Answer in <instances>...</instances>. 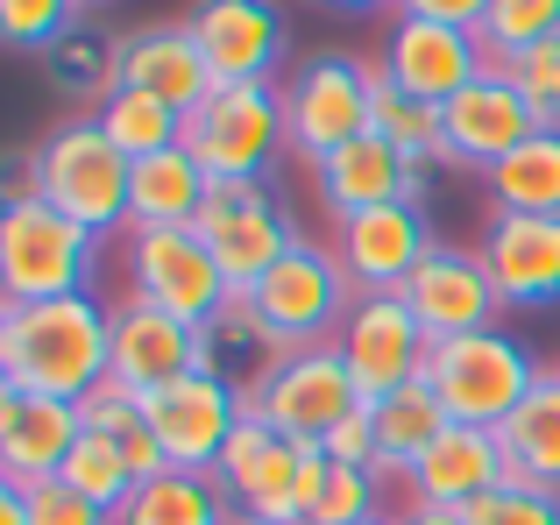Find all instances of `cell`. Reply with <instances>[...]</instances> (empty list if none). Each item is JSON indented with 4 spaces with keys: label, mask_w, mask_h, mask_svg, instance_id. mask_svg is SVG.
<instances>
[{
    "label": "cell",
    "mask_w": 560,
    "mask_h": 525,
    "mask_svg": "<svg viewBox=\"0 0 560 525\" xmlns=\"http://www.w3.org/2000/svg\"><path fill=\"white\" fill-rule=\"evenodd\" d=\"M107 376H114V305H100V291L0 305V384L85 405Z\"/></svg>",
    "instance_id": "obj_1"
},
{
    "label": "cell",
    "mask_w": 560,
    "mask_h": 525,
    "mask_svg": "<svg viewBox=\"0 0 560 525\" xmlns=\"http://www.w3.org/2000/svg\"><path fill=\"white\" fill-rule=\"evenodd\" d=\"M14 178L65 221L93 228V235H128V178H136V164L114 150L100 114H65L57 128H43Z\"/></svg>",
    "instance_id": "obj_2"
},
{
    "label": "cell",
    "mask_w": 560,
    "mask_h": 525,
    "mask_svg": "<svg viewBox=\"0 0 560 525\" xmlns=\"http://www.w3.org/2000/svg\"><path fill=\"white\" fill-rule=\"evenodd\" d=\"M107 235L65 221L57 207H43L22 178H14L8 207H0V299L36 305V299H85L100 284V256Z\"/></svg>",
    "instance_id": "obj_3"
},
{
    "label": "cell",
    "mask_w": 560,
    "mask_h": 525,
    "mask_svg": "<svg viewBox=\"0 0 560 525\" xmlns=\"http://www.w3.org/2000/svg\"><path fill=\"white\" fill-rule=\"evenodd\" d=\"M220 490L234 498V512L256 525H305L327 483V447L319 441H291V433L262 427L256 412L234 427L228 455H220Z\"/></svg>",
    "instance_id": "obj_4"
},
{
    "label": "cell",
    "mask_w": 560,
    "mask_h": 525,
    "mask_svg": "<svg viewBox=\"0 0 560 525\" xmlns=\"http://www.w3.org/2000/svg\"><path fill=\"white\" fill-rule=\"evenodd\" d=\"M553 370H539V355L504 327H482V334H462V341H433L425 355V384L440 390L454 427H504Z\"/></svg>",
    "instance_id": "obj_5"
},
{
    "label": "cell",
    "mask_w": 560,
    "mask_h": 525,
    "mask_svg": "<svg viewBox=\"0 0 560 525\" xmlns=\"http://www.w3.org/2000/svg\"><path fill=\"white\" fill-rule=\"evenodd\" d=\"M185 150L199 156V171L213 185H228V178L270 185V171L291 150L284 85H213V100L185 114Z\"/></svg>",
    "instance_id": "obj_6"
},
{
    "label": "cell",
    "mask_w": 560,
    "mask_h": 525,
    "mask_svg": "<svg viewBox=\"0 0 560 525\" xmlns=\"http://www.w3.org/2000/svg\"><path fill=\"white\" fill-rule=\"evenodd\" d=\"M376 93L383 71L355 50H313L299 71L284 79V128H291V156L319 164L341 142L370 136L376 128Z\"/></svg>",
    "instance_id": "obj_7"
},
{
    "label": "cell",
    "mask_w": 560,
    "mask_h": 525,
    "mask_svg": "<svg viewBox=\"0 0 560 525\" xmlns=\"http://www.w3.org/2000/svg\"><path fill=\"white\" fill-rule=\"evenodd\" d=\"M242 305H248V319L262 327V341H270L277 355H299V348L341 341V319H348V305H355V284H348V270H341L334 249L299 242Z\"/></svg>",
    "instance_id": "obj_8"
},
{
    "label": "cell",
    "mask_w": 560,
    "mask_h": 525,
    "mask_svg": "<svg viewBox=\"0 0 560 525\" xmlns=\"http://www.w3.org/2000/svg\"><path fill=\"white\" fill-rule=\"evenodd\" d=\"M121 262H128V299L156 305V313L185 319V327H206V319H220L234 305L220 256L199 228H128Z\"/></svg>",
    "instance_id": "obj_9"
},
{
    "label": "cell",
    "mask_w": 560,
    "mask_h": 525,
    "mask_svg": "<svg viewBox=\"0 0 560 525\" xmlns=\"http://www.w3.org/2000/svg\"><path fill=\"white\" fill-rule=\"evenodd\" d=\"M362 384L355 370H348L341 348H299V355H277L270 376H262L256 390H248V412L262 419V427L291 433V441H327L334 427H341L348 412H362Z\"/></svg>",
    "instance_id": "obj_10"
},
{
    "label": "cell",
    "mask_w": 560,
    "mask_h": 525,
    "mask_svg": "<svg viewBox=\"0 0 560 525\" xmlns=\"http://www.w3.org/2000/svg\"><path fill=\"white\" fill-rule=\"evenodd\" d=\"M199 235L213 242L220 277H228L234 299H248V291H256L262 277H270L277 262L305 242L299 228H291V213L270 199V185H242V178H228V185H213V192H206Z\"/></svg>",
    "instance_id": "obj_11"
},
{
    "label": "cell",
    "mask_w": 560,
    "mask_h": 525,
    "mask_svg": "<svg viewBox=\"0 0 560 525\" xmlns=\"http://www.w3.org/2000/svg\"><path fill=\"white\" fill-rule=\"evenodd\" d=\"M142 412H150V433L171 455V469L213 476L220 455H228V441H234V427L248 419V390H234L228 376L191 370L164 390H142Z\"/></svg>",
    "instance_id": "obj_12"
},
{
    "label": "cell",
    "mask_w": 560,
    "mask_h": 525,
    "mask_svg": "<svg viewBox=\"0 0 560 525\" xmlns=\"http://www.w3.org/2000/svg\"><path fill=\"white\" fill-rule=\"evenodd\" d=\"M533 136H539L533 100L518 93L511 71L490 65L468 93H454L447 107H440V171H482V178H490V171Z\"/></svg>",
    "instance_id": "obj_13"
},
{
    "label": "cell",
    "mask_w": 560,
    "mask_h": 525,
    "mask_svg": "<svg viewBox=\"0 0 560 525\" xmlns=\"http://www.w3.org/2000/svg\"><path fill=\"white\" fill-rule=\"evenodd\" d=\"M383 85L405 100H425V107H447L454 93L490 71V50H482L476 28H447V22H411V14H390L383 28V57H376Z\"/></svg>",
    "instance_id": "obj_14"
},
{
    "label": "cell",
    "mask_w": 560,
    "mask_h": 525,
    "mask_svg": "<svg viewBox=\"0 0 560 525\" xmlns=\"http://www.w3.org/2000/svg\"><path fill=\"white\" fill-rule=\"evenodd\" d=\"M185 28L199 36L220 85H277L291 57V28L277 0H191Z\"/></svg>",
    "instance_id": "obj_15"
},
{
    "label": "cell",
    "mask_w": 560,
    "mask_h": 525,
    "mask_svg": "<svg viewBox=\"0 0 560 525\" xmlns=\"http://www.w3.org/2000/svg\"><path fill=\"white\" fill-rule=\"evenodd\" d=\"M355 370L362 398H383L397 384H419L425 355H433V334L419 327V313L405 305V291H376V299H355L341 319V341H334Z\"/></svg>",
    "instance_id": "obj_16"
},
{
    "label": "cell",
    "mask_w": 560,
    "mask_h": 525,
    "mask_svg": "<svg viewBox=\"0 0 560 525\" xmlns=\"http://www.w3.org/2000/svg\"><path fill=\"white\" fill-rule=\"evenodd\" d=\"M433 221H425L419 199H390V207H370L355 221L334 228V256H341L355 299H376V291H405L411 270L433 256Z\"/></svg>",
    "instance_id": "obj_17"
},
{
    "label": "cell",
    "mask_w": 560,
    "mask_h": 525,
    "mask_svg": "<svg viewBox=\"0 0 560 525\" xmlns=\"http://www.w3.org/2000/svg\"><path fill=\"white\" fill-rule=\"evenodd\" d=\"M476 256L490 270L504 313H547V305H560V221L553 213H490Z\"/></svg>",
    "instance_id": "obj_18"
},
{
    "label": "cell",
    "mask_w": 560,
    "mask_h": 525,
    "mask_svg": "<svg viewBox=\"0 0 560 525\" xmlns=\"http://www.w3.org/2000/svg\"><path fill=\"white\" fill-rule=\"evenodd\" d=\"M405 305L419 313V327L433 334V341L482 334V327H497V313H504L482 256L462 249V242H433V256H425L419 270H411V284H405Z\"/></svg>",
    "instance_id": "obj_19"
},
{
    "label": "cell",
    "mask_w": 560,
    "mask_h": 525,
    "mask_svg": "<svg viewBox=\"0 0 560 525\" xmlns=\"http://www.w3.org/2000/svg\"><path fill=\"white\" fill-rule=\"evenodd\" d=\"M85 441V412L71 398H36V390L0 384V476L8 483H57L71 447Z\"/></svg>",
    "instance_id": "obj_20"
},
{
    "label": "cell",
    "mask_w": 560,
    "mask_h": 525,
    "mask_svg": "<svg viewBox=\"0 0 560 525\" xmlns=\"http://www.w3.org/2000/svg\"><path fill=\"white\" fill-rule=\"evenodd\" d=\"M313 192H319V207H327V221L341 228V221H355V213H370V207H390V199H419L425 207V171H411L405 156L370 128V136L341 142L334 156H319Z\"/></svg>",
    "instance_id": "obj_21"
},
{
    "label": "cell",
    "mask_w": 560,
    "mask_h": 525,
    "mask_svg": "<svg viewBox=\"0 0 560 525\" xmlns=\"http://www.w3.org/2000/svg\"><path fill=\"white\" fill-rule=\"evenodd\" d=\"M497 483H504V441L490 427H447L405 476L411 504H440V512H468Z\"/></svg>",
    "instance_id": "obj_22"
},
{
    "label": "cell",
    "mask_w": 560,
    "mask_h": 525,
    "mask_svg": "<svg viewBox=\"0 0 560 525\" xmlns=\"http://www.w3.org/2000/svg\"><path fill=\"white\" fill-rule=\"evenodd\" d=\"M121 85H142V93L171 100L178 114L206 107L213 100V65H206L199 36L185 22H150V28H128L121 36Z\"/></svg>",
    "instance_id": "obj_23"
},
{
    "label": "cell",
    "mask_w": 560,
    "mask_h": 525,
    "mask_svg": "<svg viewBox=\"0 0 560 525\" xmlns=\"http://www.w3.org/2000/svg\"><path fill=\"white\" fill-rule=\"evenodd\" d=\"M191 370H199V327H185V319L156 313L142 299L114 305V376L128 390H164Z\"/></svg>",
    "instance_id": "obj_24"
},
{
    "label": "cell",
    "mask_w": 560,
    "mask_h": 525,
    "mask_svg": "<svg viewBox=\"0 0 560 525\" xmlns=\"http://www.w3.org/2000/svg\"><path fill=\"white\" fill-rule=\"evenodd\" d=\"M206 192H213V178L199 171V156L185 142L178 150H156L128 178V228H199Z\"/></svg>",
    "instance_id": "obj_25"
},
{
    "label": "cell",
    "mask_w": 560,
    "mask_h": 525,
    "mask_svg": "<svg viewBox=\"0 0 560 525\" xmlns=\"http://www.w3.org/2000/svg\"><path fill=\"white\" fill-rule=\"evenodd\" d=\"M370 419H376V447H383V462L376 469L383 476H397V483H405L411 476V462L425 455V447L440 441V433L454 427L447 419V405H440V390L425 384H397V390H383V398H370Z\"/></svg>",
    "instance_id": "obj_26"
},
{
    "label": "cell",
    "mask_w": 560,
    "mask_h": 525,
    "mask_svg": "<svg viewBox=\"0 0 560 525\" xmlns=\"http://www.w3.org/2000/svg\"><path fill=\"white\" fill-rule=\"evenodd\" d=\"M497 441H504V483L560 490V376H547V384L497 427Z\"/></svg>",
    "instance_id": "obj_27"
},
{
    "label": "cell",
    "mask_w": 560,
    "mask_h": 525,
    "mask_svg": "<svg viewBox=\"0 0 560 525\" xmlns=\"http://www.w3.org/2000/svg\"><path fill=\"white\" fill-rule=\"evenodd\" d=\"M114 525H242V512L220 490V476L164 469L156 483H136V498L114 512Z\"/></svg>",
    "instance_id": "obj_28"
},
{
    "label": "cell",
    "mask_w": 560,
    "mask_h": 525,
    "mask_svg": "<svg viewBox=\"0 0 560 525\" xmlns=\"http://www.w3.org/2000/svg\"><path fill=\"white\" fill-rule=\"evenodd\" d=\"M482 185H490V213H553L560 221V128L518 142Z\"/></svg>",
    "instance_id": "obj_29"
},
{
    "label": "cell",
    "mask_w": 560,
    "mask_h": 525,
    "mask_svg": "<svg viewBox=\"0 0 560 525\" xmlns=\"http://www.w3.org/2000/svg\"><path fill=\"white\" fill-rule=\"evenodd\" d=\"M43 71H50L57 93L85 100V114H100V107H107V93L121 85V36H107V28L85 22V28H71V36L43 57Z\"/></svg>",
    "instance_id": "obj_30"
},
{
    "label": "cell",
    "mask_w": 560,
    "mask_h": 525,
    "mask_svg": "<svg viewBox=\"0 0 560 525\" xmlns=\"http://www.w3.org/2000/svg\"><path fill=\"white\" fill-rule=\"evenodd\" d=\"M100 128L114 136V150H121L128 164H142V156L178 150V142H185V114L171 107V100L142 93V85H114L107 107H100Z\"/></svg>",
    "instance_id": "obj_31"
},
{
    "label": "cell",
    "mask_w": 560,
    "mask_h": 525,
    "mask_svg": "<svg viewBox=\"0 0 560 525\" xmlns=\"http://www.w3.org/2000/svg\"><path fill=\"white\" fill-rule=\"evenodd\" d=\"M476 36H482V50H490V65L511 71L518 57H533L539 43L560 36V0H490Z\"/></svg>",
    "instance_id": "obj_32"
},
{
    "label": "cell",
    "mask_w": 560,
    "mask_h": 525,
    "mask_svg": "<svg viewBox=\"0 0 560 525\" xmlns=\"http://www.w3.org/2000/svg\"><path fill=\"white\" fill-rule=\"evenodd\" d=\"M57 483H71L79 498H93V504H107V512H121V504L136 498V462H128L121 441H107V433L85 427V441L71 447V462H65V476H57Z\"/></svg>",
    "instance_id": "obj_33"
},
{
    "label": "cell",
    "mask_w": 560,
    "mask_h": 525,
    "mask_svg": "<svg viewBox=\"0 0 560 525\" xmlns=\"http://www.w3.org/2000/svg\"><path fill=\"white\" fill-rule=\"evenodd\" d=\"M376 136L390 142L411 171H440V107L405 100V93H390V85H383V93H376Z\"/></svg>",
    "instance_id": "obj_34"
},
{
    "label": "cell",
    "mask_w": 560,
    "mask_h": 525,
    "mask_svg": "<svg viewBox=\"0 0 560 525\" xmlns=\"http://www.w3.org/2000/svg\"><path fill=\"white\" fill-rule=\"evenodd\" d=\"M71 28H85V0H0V36H8V50L50 57Z\"/></svg>",
    "instance_id": "obj_35"
},
{
    "label": "cell",
    "mask_w": 560,
    "mask_h": 525,
    "mask_svg": "<svg viewBox=\"0 0 560 525\" xmlns=\"http://www.w3.org/2000/svg\"><path fill=\"white\" fill-rule=\"evenodd\" d=\"M383 469H348V462H327V483H319V504L305 525H370L383 518Z\"/></svg>",
    "instance_id": "obj_36"
},
{
    "label": "cell",
    "mask_w": 560,
    "mask_h": 525,
    "mask_svg": "<svg viewBox=\"0 0 560 525\" xmlns=\"http://www.w3.org/2000/svg\"><path fill=\"white\" fill-rule=\"evenodd\" d=\"M468 525H560V490H525V483H497L490 498H476L462 512Z\"/></svg>",
    "instance_id": "obj_37"
},
{
    "label": "cell",
    "mask_w": 560,
    "mask_h": 525,
    "mask_svg": "<svg viewBox=\"0 0 560 525\" xmlns=\"http://www.w3.org/2000/svg\"><path fill=\"white\" fill-rule=\"evenodd\" d=\"M79 412H85V427H93V433H107V441H121V447L136 441V433H150V412H142V390H128L121 376H107V384H100L93 398L79 405Z\"/></svg>",
    "instance_id": "obj_38"
},
{
    "label": "cell",
    "mask_w": 560,
    "mask_h": 525,
    "mask_svg": "<svg viewBox=\"0 0 560 525\" xmlns=\"http://www.w3.org/2000/svg\"><path fill=\"white\" fill-rule=\"evenodd\" d=\"M511 79H518V93L533 100L539 128H560V36L539 43L533 57H518V65H511Z\"/></svg>",
    "instance_id": "obj_39"
},
{
    "label": "cell",
    "mask_w": 560,
    "mask_h": 525,
    "mask_svg": "<svg viewBox=\"0 0 560 525\" xmlns=\"http://www.w3.org/2000/svg\"><path fill=\"white\" fill-rule=\"evenodd\" d=\"M28 518H36V525H114L107 504L79 498L71 483H36V490H28Z\"/></svg>",
    "instance_id": "obj_40"
},
{
    "label": "cell",
    "mask_w": 560,
    "mask_h": 525,
    "mask_svg": "<svg viewBox=\"0 0 560 525\" xmlns=\"http://www.w3.org/2000/svg\"><path fill=\"white\" fill-rule=\"evenodd\" d=\"M319 447H327V462H348V469H376L383 447H376V419H370V405H362V412H348Z\"/></svg>",
    "instance_id": "obj_41"
},
{
    "label": "cell",
    "mask_w": 560,
    "mask_h": 525,
    "mask_svg": "<svg viewBox=\"0 0 560 525\" xmlns=\"http://www.w3.org/2000/svg\"><path fill=\"white\" fill-rule=\"evenodd\" d=\"M397 14H411V22H447V28H482L490 0H397Z\"/></svg>",
    "instance_id": "obj_42"
},
{
    "label": "cell",
    "mask_w": 560,
    "mask_h": 525,
    "mask_svg": "<svg viewBox=\"0 0 560 525\" xmlns=\"http://www.w3.org/2000/svg\"><path fill=\"white\" fill-rule=\"evenodd\" d=\"M0 525H36L28 518V483H8V476H0Z\"/></svg>",
    "instance_id": "obj_43"
},
{
    "label": "cell",
    "mask_w": 560,
    "mask_h": 525,
    "mask_svg": "<svg viewBox=\"0 0 560 525\" xmlns=\"http://www.w3.org/2000/svg\"><path fill=\"white\" fill-rule=\"evenodd\" d=\"M390 525H468V518L462 512H440V504H405Z\"/></svg>",
    "instance_id": "obj_44"
},
{
    "label": "cell",
    "mask_w": 560,
    "mask_h": 525,
    "mask_svg": "<svg viewBox=\"0 0 560 525\" xmlns=\"http://www.w3.org/2000/svg\"><path fill=\"white\" fill-rule=\"evenodd\" d=\"M327 14H397V0H313Z\"/></svg>",
    "instance_id": "obj_45"
},
{
    "label": "cell",
    "mask_w": 560,
    "mask_h": 525,
    "mask_svg": "<svg viewBox=\"0 0 560 525\" xmlns=\"http://www.w3.org/2000/svg\"><path fill=\"white\" fill-rule=\"evenodd\" d=\"M85 8H114V0H85Z\"/></svg>",
    "instance_id": "obj_46"
},
{
    "label": "cell",
    "mask_w": 560,
    "mask_h": 525,
    "mask_svg": "<svg viewBox=\"0 0 560 525\" xmlns=\"http://www.w3.org/2000/svg\"><path fill=\"white\" fill-rule=\"evenodd\" d=\"M370 525H390V518H370Z\"/></svg>",
    "instance_id": "obj_47"
},
{
    "label": "cell",
    "mask_w": 560,
    "mask_h": 525,
    "mask_svg": "<svg viewBox=\"0 0 560 525\" xmlns=\"http://www.w3.org/2000/svg\"><path fill=\"white\" fill-rule=\"evenodd\" d=\"M553 376H560V362H553Z\"/></svg>",
    "instance_id": "obj_48"
},
{
    "label": "cell",
    "mask_w": 560,
    "mask_h": 525,
    "mask_svg": "<svg viewBox=\"0 0 560 525\" xmlns=\"http://www.w3.org/2000/svg\"><path fill=\"white\" fill-rule=\"evenodd\" d=\"M242 525H256V518H242Z\"/></svg>",
    "instance_id": "obj_49"
}]
</instances>
